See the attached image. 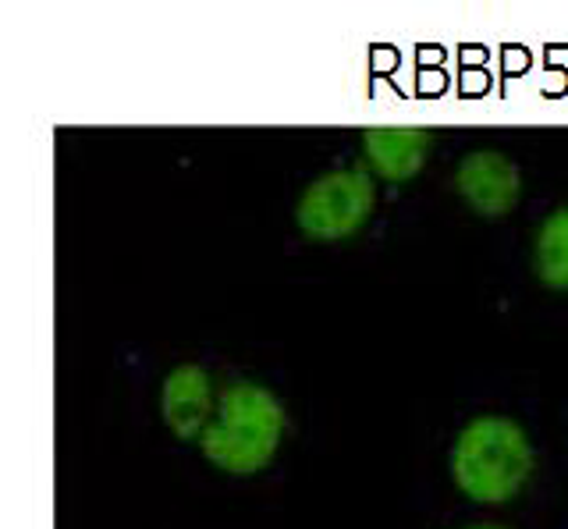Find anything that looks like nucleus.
<instances>
[{
    "label": "nucleus",
    "instance_id": "1",
    "mask_svg": "<svg viewBox=\"0 0 568 529\" xmlns=\"http://www.w3.org/2000/svg\"><path fill=\"white\" fill-rule=\"evenodd\" d=\"M284 434V409L271 387L235 380L224 387L210 427L200 434V451L221 472L253 476L271 466Z\"/></svg>",
    "mask_w": 568,
    "mask_h": 529
},
{
    "label": "nucleus",
    "instance_id": "2",
    "mask_svg": "<svg viewBox=\"0 0 568 529\" xmlns=\"http://www.w3.org/2000/svg\"><path fill=\"white\" fill-rule=\"evenodd\" d=\"M532 472V445L508 416H476L452 448V480L479 505H505Z\"/></svg>",
    "mask_w": 568,
    "mask_h": 529
},
{
    "label": "nucleus",
    "instance_id": "3",
    "mask_svg": "<svg viewBox=\"0 0 568 529\" xmlns=\"http://www.w3.org/2000/svg\"><path fill=\"white\" fill-rule=\"evenodd\" d=\"M373 206H377V189L369 174L363 167H342L310 182L298 196L295 224L316 242H342L369 221Z\"/></svg>",
    "mask_w": 568,
    "mask_h": 529
},
{
    "label": "nucleus",
    "instance_id": "4",
    "mask_svg": "<svg viewBox=\"0 0 568 529\" xmlns=\"http://www.w3.org/2000/svg\"><path fill=\"white\" fill-rule=\"evenodd\" d=\"M455 192L473 214L479 217H505L523 196V174L497 150H473L455 167Z\"/></svg>",
    "mask_w": 568,
    "mask_h": 529
},
{
    "label": "nucleus",
    "instance_id": "5",
    "mask_svg": "<svg viewBox=\"0 0 568 529\" xmlns=\"http://www.w3.org/2000/svg\"><path fill=\"white\" fill-rule=\"evenodd\" d=\"M160 416L178 437H200L213 419V384L203 366H178L160 387Z\"/></svg>",
    "mask_w": 568,
    "mask_h": 529
},
{
    "label": "nucleus",
    "instance_id": "6",
    "mask_svg": "<svg viewBox=\"0 0 568 529\" xmlns=\"http://www.w3.org/2000/svg\"><path fill=\"white\" fill-rule=\"evenodd\" d=\"M363 150L369 167L387 182L416 179L430 153V132L416 125H377L363 132Z\"/></svg>",
    "mask_w": 568,
    "mask_h": 529
},
{
    "label": "nucleus",
    "instance_id": "7",
    "mask_svg": "<svg viewBox=\"0 0 568 529\" xmlns=\"http://www.w3.org/2000/svg\"><path fill=\"white\" fill-rule=\"evenodd\" d=\"M532 267L547 288H568V206H558L555 214L544 217L537 232V250H532Z\"/></svg>",
    "mask_w": 568,
    "mask_h": 529
},
{
    "label": "nucleus",
    "instance_id": "8",
    "mask_svg": "<svg viewBox=\"0 0 568 529\" xmlns=\"http://www.w3.org/2000/svg\"><path fill=\"white\" fill-rule=\"evenodd\" d=\"M466 529H505V526H494V522H476V526H466Z\"/></svg>",
    "mask_w": 568,
    "mask_h": 529
}]
</instances>
